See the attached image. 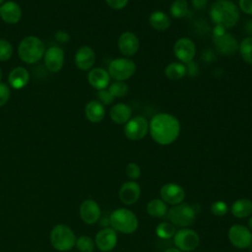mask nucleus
<instances>
[{
	"label": "nucleus",
	"mask_w": 252,
	"mask_h": 252,
	"mask_svg": "<svg viewBox=\"0 0 252 252\" xmlns=\"http://www.w3.org/2000/svg\"><path fill=\"white\" fill-rule=\"evenodd\" d=\"M118 196L124 205H134L141 196V186L135 180L125 181L120 186Z\"/></svg>",
	"instance_id": "15"
},
{
	"label": "nucleus",
	"mask_w": 252,
	"mask_h": 252,
	"mask_svg": "<svg viewBox=\"0 0 252 252\" xmlns=\"http://www.w3.org/2000/svg\"><path fill=\"white\" fill-rule=\"evenodd\" d=\"M173 51L179 62L187 64L193 61L196 54V46L192 39L188 37H181L176 40L173 46Z\"/></svg>",
	"instance_id": "12"
},
{
	"label": "nucleus",
	"mask_w": 252,
	"mask_h": 252,
	"mask_svg": "<svg viewBox=\"0 0 252 252\" xmlns=\"http://www.w3.org/2000/svg\"><path fill=\"white\" fill-rule=\"evenodd\" d=\"M23 12L21 6L15 1H5L0 5V17L1 19L10 25H15L22 19Z\"/></svg>",
	"instance_id": "20"
},
{
	"label": "nucleus",
	"mask_w": 252,
	"mask_h": 252,
	"mask_svg": "<svg viewBox=\"0 0 252 252\" xmlns=\"http://www.w3.org/2000/svg\"><path fill=\"white\" fill-rule=\"evenodd\" d=\"M110 78L114 81H126L130 79L136 72L135 63L128 58L120 57L113 59L109 65L107 70Z\"/></svg>",
	"instance_id": "7"
},
{
	"label": "nucleus",
	"mask_w": 252,
	"mask_h": 252,
	"mask_svg": "<svg viewBox=\"0 0 252 252\" xmlns=\"http://www.w3.org/2000/svg\"><path fill=\"white\" fill-rule=\"evenodd\" d=\"M105 2L110 8L114 10H120L128 4L129 0H105Z\"/></svg>",
	"instance_id": "40"
},
{
	"label": "nucleus",
	"mask_w": 252,
	"mask_h": 252,
	"mask_svg": "<svg viewBox=\"0 0 252 252\" xmlns=\"http://www.w3.org/2000/svg\"><path fill=\"white\" fill-rule=\"evenodd\" d=\"M229 242L237 249H247L252 246V232L243 224H232L227 232Z\"/></svg>",
	"instance_id": "9"
},
{
	"label": "nucleus",
	"mask_w": 252,
	"mask_h": 252,
	"mask_svg": "<svg viewBox=\"0 0 252 252\" xmlns=\"http://www.w3.org/2000/svg\"><path fill=\"white\" fill-rule=\"evenodd\" d=\"M43 61L46 69L51 73L59 72L64 65L65 55L64 51L59 46H50L45 49Z\"/></svg>",
	"instance_id": "13"
},
{
	"label": "nucleus",
	"mask_w": 252,
	"mask_h": 252,
	"mask_svg": "<svg viewBox=\"0 0 252 252\" xmlns=\"http://www.w3.org/2000/svg\"><path fill=\"white\" fill-rule=\"evenodd\" d=\"M247 227L250 229V231L252 232V216L248 219V221H247Z\"/></svg>",
	"instance_id": "45"
},
{
	"label": "nucleus",
	"mask_w": 252,
	"mask_h": 252,
	"mask_svg": "<svg viewBox=\"0 0 252 252\" xmlns=\"http://www.w3.org/2000/svg\"><path fill=\"white\" fill-rule=\"evenodd\" d=\"M238 51L246 63L252 64V36H247L242 39L239 43Z\"/></svg>",
	"instance_id": "31"
},
{
	"label": "nucleus",
	"mask_w": 252,
	"mask_h": 252,
	"mask_svg": "<svg viewBox=\"0 0 252 252\" xmlns=\"http://www.w3.org/2000/svg\"><path fill=\"white\" fill-rule=\"evenodd\" d=\"M199 72V68H198V65L191 61L189 63H187V66H186V74H189L190 76H196Z\"/></svg>",
	"instance_id": "42"
},
{
	"label": "nucleus",
	"mask_w": 252,
	"mask_h": 252,
	"mask_svg": "<svg viewBox=\"0 0 252 252\" xmlns=\"http://www.w3.org/2000/svg\"><path fill=\"white\" fill-rule=\"evenodd\" d=\"M173 243L180 251L191 252L199 246L200 236L194 229L182 227L175 231L173 235Z\"/></svg>",
	"instance_id": "8"
},
{
	"label": "nucleus",
	"mask_w": 252,
	"mask_h": 252,
	"mask_svg": "<svg viewBox=\"0 0 252 252\" xmlns=\"http://www.w3.org/2000/svg\"><path fill=\"white\" fill-rule=\"evenodd\" d=\"M131 107L123 102L114 104L109 111V116L111 120L116 124H125L131 118Z\"/></svg>",
	"instance_id": "24"
},
{
	"label": "nucleus",
	"mask_w": 252,
	"mask_h": 252,
	"mask_svg": "<svg viewBox=\"0 0 252 252\" xmlns=\"http://www.w3.org/2000/svg\"><path fill=\"white\" fill-rule=\"evenodd\" d=\"M2 77H3V72H2V70H1V68H0V81H1Z\"/></svg>",
	"instance_id": "47"
},
{
	"label": "nucleus",
	"mask_w": 252,
	"mask_h": 252,
	"mask_svg": "<svg viewBox=\"0 0 252 252\" xmlns=\"http://www.w3.org/2000/svg\"><path fill=\"white\" fill-rule=\"evenodd\" d=\"M109 223L115 231L124 234L135 232L139 226V220L136 214L126 208L114 210L109 216Z\"/></svg>",
	"instance_id": "4"
},
{
	"label": "nucleus",
	"mask_w": 252,
	"mask_h": 252,
	"mask_svg": "<svg viewBox=\"0 0 252 252\" xmlns=\"http://www.w3.org/2000/svg\"><path fill=\"white\" fill-rule=\"evenodd\" d=\"M180 122L172 114L161 112L156 114L149 122L152 139L158 145L167 146L175 142L180 134Z\"/></svg>",
	"instance_id": "1"
},
{
	"label": "nucleus",
	"mask_w": 252,
	"mask_h": 252,
	"mask_svg": "<svg viewBox=\"0 0 252 252\" xmlns=\"http://www.w3.org/2000/svg\"><path fill=\"white\" fill-rule=\"evenodd\" d=\"M244 30L248 34H250L249 36H252V19L246 21L244 25Z\"/></svg>",
	"instance_id": "44"
},
{
	"label": "nucleus",
	"mask_w": 252,
	"mask_h": 252,
	"mask_svg": "<svg viewBox=\"0 0 252 252\" xmlns=\"http://www.w3.org/2000/svg\"><path fill=\"white\" fill-rule=\"evenodd\" d=\"M80 217L85 223L94 224L100 218V208L98 204L92 199L85 200L80 206Z\"/></svg>",
	"instance_id": "18"
},
{
	"label": "nucleus",
	"mask_w": 252,
	"mask_h": 252,
	"mask_svg": "<svg viewBox=\"0 0 252 252\" xmlns=\"http://www.w3.org/2000/svg\"><path fill=\"white\" fill-rule=\"evenodd\" d=\"M164 252H182V251H180L179 249H177V248L175 247V248H168V249H166Z\"/></svg>",
	"instance_id": "46"
},
{
	"label": "nucleus",
	"mask_w": 252,
	"mask_h": 252,
	"mask_svg": "<svg viewBox=\"0 0 252 252\" xmlns=\"http://www.w3.org/2000/svg\"><path fill=\"white\" fill-rule=\"evenodd\" d=\"M54 36H55V39H56L58 42H60V43H67V42H69L70 39H71L70 34H69L67 32L62 31V30L57 31V32H55Z\"/></svg>",
	"instance_id": "41"
},
{
	"label": "nucleus",
	"mask_w": 252,
	"mask_h": 252,
	"mask_svg": "<svg viewBox=\"0 0 252 252\" xmlns=\"http://www.w3.org/2000/svg\"><path fill=\"white\" fill-rule=\"evenodd\" d=\"M189 11L188 2L186 0H174L170 5L169 12L173 18L181 19L186 16Z\"/></svg>",
	"instance_id": "29"
},
{
	"label": "nucleus",
	"mask_w": 252,
	"mask_h": 252,
	"mask_svg": "<svg viewBox=\"0 0 252 252\" xmlns=\"http://www.w3.org/2000/svg\"><path fill=\"white\" fill-rule=\"evenodd\" d=\"M211 212L214 216L217 217H223L228 212V206L224 201L218 200L212 203L211 205Z\"/></svg>",
	"instance_id": "35"
},
{
	"label": "nucleus",
	"mask_w": 252,
	"mask_h": 252,
	"mask_svg": "<svg viewBox=\"0 0 252 252\" xmlns=\"http://www.w3.org/2000/svg\"><path fill=\"white\" fill-rule=\"evenodd\" d=\"M175 231V225L170 221H161L156 227V234L161 239H169L173 237Z\"/></svg>",
	"instance_id": "30"
},
{
	"label": "nucleus",
	"mask_w": 252,
	"mask_h": 252,
	"mask_svg": "<svg viewBox=\"0 0 252 252\" xmlns=\"http://www.w3.org/2000/svg\"><path fill=\"white\" fill-rule=\"evenodd\" d=\"M76 235L66 224L55 225L50 232V242L58 251H69L76 245Z\"/></svg>",
	"instance_id": "5"
},
{
	"label": "nucleus",
	"mask_w": 252,
	"mask_h": 252,
	"mask_svg": "<svg viewBox=\"0 0 252 252\" xmlns=\"http://www.w3.org/2000/svg\"><path fill=\"white\" fill-rule=\"evenodd\" d=\"M208 0H192V6L196 10H203L206 8Z\"/></svg>",
	"instance_id": "43"
},
{
	"label": "nucleus",
	"mask_w": 252,
	"mask_h": 252,
	"mask_svg": "<svg viewBox=\"0 0 252 252\" xmlns=\"http://www.w3.org/2000/svg\"><path fill=\"white\" fill-rule=\"evenodd\" d=\"M94 244L101 252L113 250L117 244V233L112 227H103L94 238Z\"/></svg>",
	"instance_id": "14"
},
{
	"label": "nucleus",
	"mask_w": 252,
	"mask_h": 252,
	"mask_svg": "<svg viewBox=\"0 0 252 252\" xmlns=\"http://www.w3.org/2000/svg\"><path fill=\"white\" fill-rule=\"evenodd\" d=\"M146 211L148 215L153 218H161L167 214L168 207L165 202H163L161 199L157 198L149 201L146 207Z\"/></svg>",
	"instance_id": "27"
},
{
	"label": "nucleus",
	"mask_w": 252,
	"mask_h": 252,
	"mask_svg": "<svg viewBox=\"0 0 252 252\" xmlns=\"http://www.w3.org/2000/svg\"><path fill=\"white\" fill-rule=\"evenodd\" d=\"M85 115L92 123H99L105 116V108L98 100H91L85 106Z\"/></svg>",
	"instance_id": "23"
},
{
	"label": "nucleus",
	"mask_w": 252,
	"mask_h": 252,
	"mask_svg": "<svg viewBox=\"0 0 252 252\" xmlns=\"http://www.w3.org/2000/svg\"><path fill=\"white\" fill-rule=\"evenodd\" d=\"M213 39L217 51L222 55H232L238 50L239 43L237 39L226 32L220 36H213Z\"/></svg>",
	"instance_id": "16"
},
{
	"label": "nucleus",
	"mask_w": 252,
	"mask_h": 252,
	"mask_svg": "<svg viewBox=\"0 0 252 252\" xmlns=\"http://www.w3.org/2000/svg\"><path fill=\"white\" fill-rule=\"evenodd\" d=\"M10 95H11V91L8 85L0 82V107L4 106L8 102Z\"/></svg>",
	"instance_id": "38"
},
{
	"label": "nucleus",
	"mask_w": 252,
	"mask_h": 252,
	"mask_svg": "<svg viewBox=\"0 0 252 252\" xmlns=\"http://www.w3.org/2000/svg\"><path fill=\"white\" fill-rule=\"evenodd\" d=\"M97 100L102 103L103 105H109L113 102L114 100V96L109 93L108 90L104 89V90H100L97 92Z\"/></svg>",
	"instance_id": "37"
},
{
	"label": "nucleus",
	"mask_w": 252,
	"mask_h": 252,
	"mask_svg": "<svg viewBox=\"0 0 252 252\" xmlns=\"http://www.w3.org/2000/svg\"><path fill=\"white\" fill-rule=\"evenodd\" d=\"M13 46L7 39H0V61H8L13 55Z\"/></svg>",
	"instance_id": "34"
},
{
	"label": "nucleus",
	"mask_w": 252,
	"mask_h": 252,
	"mask_svg": "<svg viewBox=\"0 0 252 252\" xmlns=\"http://www.w3.org/2000/svg\"><path fill=\"white\" fill-rule=\"evenodd\" d=\"M150 26L157 31H165L170 26V20L167 14L162 11H155L149 17Z\"/></svg>",
	"instance_id": "26"
},
{
	"label": "nucleus",
	"mask_w": 252,
	"mask_h": 252,
	"mask_svg": "<svg viewBox=\"0 0 252 252\" xmlns=\"http://www.w3.org/2000/svg\"><path fill=\"white\" fill-rule=\"evenodd\" d=\"M29 81L30 73L26 68L22 66L14 68L8 76V83L15 90L23 89L28 85Z\"/></svg>",
	"instance_id": "22"
},
{
	"label": "nucleus",
	"mask_w": 252,
	"mask_h": 252,
	"mask_svg": "<svg viewBox=\"0 0 252 252\" xmlns=\"http://www.w3.org/2000/svg\"><path fill=\"white\" fill-rule=\"evenodd\" d=\"M166 215L169 221L179 227H188L192 225L196 220V211L187 203L172 206L169 208Z\"/></svg>",
	"instance_id": "6"
},
{
	"label": "nucleus",
	"mask_w": 252,
	"mask_h": 252,
	"mask_svg": "<svg viewBox=\"0 0 252 252\" xmlns=\"http://www.w3.org/2000/svg\"><path fill=\"white\" fill-rule=\"evenodd\" d=\"M139 47V38L132 32H125L118 38V48L125 56H133L138 52Z\"/></svg>",
	"instance_id": "19"
},
{
	"label": "nucleus",
	"mask_w": 252,
	"mask_h": 252,
	"mask_svg": "<svg viewBox=\"0 0 252 252\" xmlns=\"http://www.w3.org/2000/svg\"><path fill=\"white\" fill-rule=\"evenodd\" d=\"M233 217L237 219H244L252 215V201L247 198H240L235 200L230 208Z\"/></svg>",
	"instance_id": "25"
},
{
	"label": "nucleus",
	"mask_w": 252,
	"mask_h": 252,
	"mask_svg": "<svg viewBox=\"0 0 252 252\" xmlns=\"http://www.w3.org/2000/svg\"><path fill=\"white\" fill-rule=\"evenodd\" d=\"M114 97H122L128 94L129 87L123 81H114L107 89Z\"/></svg>",
	"instance_id": "32"
},
{
	"label": "nucleus",
	"mask_w": 252,
	"mask_h": 252,
	"mask_svg": "<svg viewBox=\"0 0 252 252\" xmlns=\"http://www.w3.org/2000/svg\"><path fill=\"white\" fill-rule=\"evenodd\" d=\"M110 81V76L108 72L100 67L92 68L88 74L89 84L95 90L100 91L108 87Z\"/></svg>",
	"instance_id": "21"
},
{
	"label": "nucleus",
	"mask_w": 252,
	"mask_h": 252,
	"mask_svg": "<svg viewBox=\"0 0 252 252\" xmlns=\"http://www.w3.org/2000/svg\"><path fill=\"white\" fill-rule=\"evenodd\" d=\"M159 196L160 199L165 202L167 205H178L183 203L186 193L182 186L177 183L168 182L163 184L159 189Z\"/></svg>",
	"instance_id": "11"
},
{
	"label": "nucleus",
	"mask_w": 252,
	"mask_h": 252,
	"mask_svg": "<svg viewBox=\"0 0 252 252\" xmlns=\"http://www.w3.org/2000/svg\"><path fill=\"white\" fill-rule=\"evenodd\" d=\"M238 8L245 14L252 15V0H239Z\"/></svg>",
	"instance_id": "39"
},
{
	"label": "nucleus",
	"mask_w": 252,
	"mask_h": 252,
	"mask_svg": "<svg viewBox=\"0 0 252 252\" xmlns=\"http://www.w3.org/2000/svg\"><path fill=\"white\" fill-rule=\"evenodd\" d=\"M149 132V122L144 116L131 117L124 124V135L131 141H139Z\"/></svg>",
	"instance_id": "10"
},
{
	"label": "nucleus",
	"mask_w": 252,
	"mask_h": 252,
	"mask_svg": "<svg viewBox=\"0 0 252 252\" xmlns=\"http://www.w3.org/2000/svg\"><path fill=\"white\" fill-rule=\"evenodd\" d=\"M94 241L88 235H82L76 240V247L80 252H94Z\"/></svg>",
	"instance_id": "33"
},
{
	"label": "nucleus",
	"mask_w": 252,
	"mask_h": 252,
	"mask_svg": "<svg viewBox=\"0 0 252 252\" xmlns=\"http://www.w3.org/2000/svg\"><path fill=\"white\" fill-rule=\"evenodd\" d=\"M210 17L216 26L230 29L239 20V8L230 0H218L211 6Z\"/></svg>",
	"instance_id": "2"
},
{
	"label": "nucleus",
	"mask_w": 252,
	"mask_h": 252,
	"mask_svg": "<svg viewBox=\"0 0 252 252\" xmlns=\"http://www.w3.org/2000/svg\"><path fill=\"white\" fill-rule=\"evenodd\" d=\"M5 2V0H0V5H2Z\"/></svg>",
	"instance_id": "48"
},
{
	"label": "nucleus",
	"mask_w": 252,
	"mask_h": 252,
	"mask_svg": "<svg viewBox=\"0 0 252 252\" xmlns=\"http://www.w3.org/2000/svg\"><path fill=\"white\" fill-rule=\"evenodd\" d=\"M75 64L82 71H90L95 63L94 50L88 45L81 46L75 53Z\"/></svg>",
	"instance_id": "17"
},
{
	"label": "nucleus",
	"mask_w": 252,
	"mask_h": 252,
	"mask_svg": "<svg viewBox=\"0 0 252 252\" xmlns=\"http://www.w3.org/2000/svg\"><path fill=\"white\" fill-rule=\"evenodd\" d=\"M126 175L131 180H136L141 176V167L136 162H129L125 168Z\"/></svg>",
	"instance_id": "36"
},
{
	"label": "nucleus",
	"mask_w": 252,
	"mask_h": 252,
	"mask_svg": "<svg viewBox=\"0 0 252 252\" xmlns=\"http://www.w3.org/2000/svg\"><path fill=\"white\" fill-rule=\"evenodd\" d=\"M45 45L43 41L34 35L25 36L19 43L18 54L20 59L27 64L38 62L44 55Z\"/></svg>",
	"instance_id": "3"
},
{
	"label": "nucleus",
	"mask_w": 252,
	"mask_h": 252,
	"mask_svg": "<svg viewBox=\"0 0 252 252\" xmlns=\"http://www.w3.org/2000/svg\"><path fill=\"white\" fill-rule=\"evenodd\" d=\"M164 75L167 79L176 81L180 80L186 75V66L185 64L176 61V62H171L169 63L165 69H164Z\"/></svg>",
	"instance_id": "28"
}]
</instances>
